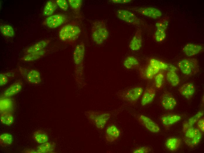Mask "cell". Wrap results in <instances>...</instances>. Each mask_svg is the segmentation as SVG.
Masks as SVG:
<instances>
[{"label": "cell", "instance_id": "44dd1931", "mask_svg": "<svg viewBox=\"0 0 204 153\" xmlns=\"http://www.w3.org/2000/svg\"><path fill=\"white\" fill-rule=\"evenodd\" d=\"M181 144L180 139L176 137H171L168 139L165 143V145L168 149L171 151L176 150Z\"/></svg>", "mask_w": 204, "mask_h": 153}, {"label": "cell", "instance_id": "4dcf8cb0", "mask_svg": "<svg viewBox=\"0 0 204 153\" xmlns=\"http://www.w3.org/2000/svg\"><path fill=\"white\" fill-rule=\"evenodd\" d=\"M1 33L4 36L8 37H13L15 35L13 29L9 25H2L0 27Z\"/></svg>", "mask_w": 204, "mask_h": 153}, {"label": "cell", "instance_id": "3957f363", "mask_svg": "<svg viewBox=\"0 0 204 153\" xmlns=\"http://www.w3.org/2000/svg\"><path fill=\"white\" fill-rule=\"evenodd\" d=\"M177 66L181 72L187 76L195 74L199 69L198 61L195 58L183 59L178 62Z\"/></svg>", "mask_w": 204, "mask_h": 153}, {"label": "cell", "instance_id": "d6986e66", "mask_svg": "<svg viewBox=\"0 0 204 153\" xmlns=\"http://www.w3.org/2000/svg\"><path fill=\"white\" fill-rule=\"evenodd\" d=\"M27 79L30 83L37 84L42 81L41 75L40 72L37 70L32 69L27 73Z\"/></svg>", "mask_w": 204, "mask_h": 153}, {"label": "cell", "instance_id": "9a60e30c", "mask_svg": "<svg viewBox=\"0 0 204 153\" xmlns=\"http://www.w3.org/2000/svg\"><path fill=\"white\" fill-rule=\"evenodd\" d=\"M180 93L188 99H191L193 95L195 90L193 83H187L182 85L178 89Z\"/></svg>", "mask_w": 204, "mask_h": 153}, {"label": "cell", "instance_id": "7bdbcfd3", "mask_svg": "<svg viewBox=\"0 0 204 153\" xmlns=\"http://www.w3.org/2000/svg\"><path fill=\"white\" fill-rule=\"evenodd\" d=\"M197 124L198 129L201 132L204 131V119L203 118L200 119L197 122Z\"/></svg>", "mask_w": 204, "mask_h": 153}, {"label": "cell", "instance_id": "f546056e", "mask_svg": "<svg viewBox=\"0 0 204 153\" xmlns=\"http://www.w3.org/2000/svg\"><path fill=\"white\" fill-rule=\"evenodd\" d=\"M13 141L12 136L8 133H4L0 135V142L2 147L8 146L11 144Z\"/></svg>", "mask_w": 204, "mask_h": 153}, {"label": "cell", "instance_id": "7a4b0ae2", "mask_svg": "<svg viewBox=\"0 0 204 153\" xmlns=\"http://www.w3.org/2000/svg\"><path fill=\"white\" fill-rule=\"evenodd\" d=\"M81 29L78 25L69 24L63 26L59 32V37L63 41L73 43L79 36Z\"/></svg>", "mask_w": 204, "mask_h": 153}, {"label": "cell", "instance_id": "2e32d148", "mask_svg": "<svg viewBox=\"0 0 204 153\" xmlns=\"http://www.w3.org/2000/svg\"><path fill=\"white\" fill-rule=\"evenodd\" d=\"M142 45V31L140 29H138L130 41L129 47L131 50L136 51L140 49Z\"/></svg>", "mask_w": 204, "mask_h": 153}, {"label": "cell", "instance_id": "52a82bcc", "mask_svg": "<svg viewBox=\"0 0 204 153\" xmlns=\"http://www.w3.org/2000/svg\"><path fill=\"white\" fill-rule=\"evenodd\" d=\"M89 118L99 129H102L104 127L110 118V114L106 112H91L89 113Z\"/></svg>", "mask_w": 204, "mask_h": 153}, {"label": "cell", "instance_id": "f1b7e54d", "mask_svg": "<svg viewBox=\"0 0 204 153\" xmlns=\"http://www.w3.org/2000/svg\"><path fill=\"white\" fill-rule=\"evenodd\" d=\"M168 64H169L154 58H152L150 60L149 63L150 65L159 71H167Z\"/></svg>", "mask_w": 204, "mask_h": 153}, {"label": "cell", "instance_id": "d590c367", "mask_svg": "<svg viewBox=\"0 0 204 153\" xmlns=\"http://www.w3.org/2000/svg\"><path fill=\"white\" fill-rule=\"evenodd\" d=\"M166 36V31L157 29L154 34V38L157 41L160 42L162 41L165 39Z\"/></svg>", "mask_w": 204, "mask_h": 153}, {"label": "cell", "instance_id": "e0dca14e", "mask_svg": "<svg viewBox=\"0 0 204 153\" xmlns=\"http://www.w3.org/2000/svg\"><path fill=\"white\" fill-rule=\"evenodd\" d=\"M156 94L155 89L152 87H147L144 92L141 100V104L144 106L152 102Z\"/></svg>", "mask_w": 204, "mask_h": 153}, {"label": "cell", "instance_id": "7402d4cb", "mask_svg": "<svg viewBox=\"0 0 204 153\" xmlns=\"http://www.w3.org/2000/svg\"><path fill=\"white\" fill-rule=\"evenodd\" d=\"M181 117L176 114L166 115L162 117L161 120L162 123L166 126L173 124L181 119Z\"/></svg>", "mask_w": 204, "mask_h": 153}, {"label": "cell", "instance_id": "4fadbf2b", "mask_svg": "<svg viewBox=\"0 0 204 153\" xmlns=\"http://www.w3.org/2000/svg\"><path fill=\"white\" fill-rule=\"evenodd\" d=\"M203 46L200 45L189 43L186 44L183 48L184 54L188 56L196 55L202 51Z\"/></svg>", "mask_w": 204, "mask_h": 153}, {"label": "cell", "instance_id": "8d00e7d4", "mask_svg": "<svg viewBox=\"0 0 204 153\" xmlns=\"http://www.w3.org/2000/svg\"><path fill=\"white\" fill-rule=\"evenodd\" d=\"M12 105L11 101L8 99H5L0 100L1 110L8 109L11 107Z\"/></svg>", "mask_w": 204, "mask_h": 153}, {"label": "cell", "instance_id": "ffe728a7", "mask_svg": "<svg viewBox=\"0 0 204 153\" xmlns=\"http://www.w3.org/2000/svg\"><path fill=\"white\" fill-rule=\"evenodd\" d=\"M50 42L48 40H43L39 41L28 48L26 51L27 54L40 51L46 47Z\"/></svg>", "mask_w": 204, "mask_h": 153}, {"label": "cell", "instance_id": "d4e9b609", "mask_svg": "<svg viewBox=\"0 0 204 153\" xmlns=\"http://www.w3.org/2000/svg\"><path fill=\"white\" fill-rule=\"evenodd\" d=\"M203 111H200L195 115L189 118L188 121L183 124V131L189 127H193L194 124L197 122L203 116Z\"/></svg>", "mask_w": 204, "mask_h": 153}, {"label": "cell", "instance_id": "836d02e7", "mask_svg": "<svg viewBox=\"0 0 204 153\" xmlns=\"http://www.w3.org/2000/svg\"><path fill=\"white\" fill-rule=\"evenodd\" d=\"M160 71L149 64L146 69L145 75L149 79H152Z\"/></svg>", "mask_w": 204, "mask_h": 153}, {"label": "cell", "instance_id": "6da1fadb", "mask_svg": "<svg viewBox=\"0 0 204 153\" xmlns=\"http://www.w3.org/2000/svg\"><path fill=\"white\" fill-rule=\"evenodd\" d=\"M109 33L105 22L98 20L94 22L91 29V37L96 44H102L107 39Z\"/></svg>", "mask_w": 204, "mask_h": 153}, {"label": "cell", "instance_id": "ba28073f", "mask_svg": "<svg viewBox=\"0 0 204 153\" xmlns=\"http://www.w3.org/2000/svg\"><path fill=\"white\" fill-rule=\"evenodd\" d=\"M131 9L139 14L154 19L159 18L162 15L160 10L152 7H134Z\"/></svg>", "mask_w": 204, "mask_h": 153}, {"label": "cell", "instance_id": "7c38bea8", "mask_svg": "<svg viewBox=\"0 0 204 153\" xmlns=\"http://www.w3.org/2000/svg\"><path fill=\"white\" fill-rule=\"evenodd\" d=\"M120 134V130L117 126L114 124L110 125L106 130V139L109 142H114L118 139Z\"/></svg>", "mask_w": 204, "mask_h": 153}, {"label": "cell", "instance_id": "ac0fdd59", "mask_svg": "<svg viewBox=\"0 0 204 153\" xmlns=\"http://www.w3.org/2000/svg\"><path fill=\"white\" fill-rule=\"evenodd\" d=\"M22 87V84L21 82H16L5 90L4 93V96L6 97H8L14 95L21 91Z\"/></svg>", "mask_w": 204, "mask_h": 153}, {"label": "cell", "instance_id": "ee69618b", "mask_svg": "<svg viewBox=\"0 0 204 153\" xmlns=\"http://www.w3.org/2000/svg\"><path fill=\"white\" fill-rule=\"evenodd\" d=\"M111 2L115 4H124L128 3L131 1V0H112L110 1Z\"/></svg>", "mask_w": 204, "mask_h": 153}, {"label": "cell", "instance_id": "30bf717a", "mask_svg": "<svg viewBox=\"0 0 204 153\" xmlns=\"http://www.w3.org/2000/svg\"><path fill=\"white\" fill-rule=\"evenodd\" d=\"M66 19L63 15L58 14L49 16L45 20L46 25L50 28H55L62 24Z\"/></svg>", "mask_w": 204, "mask_h": 153}, {"label": "cell", "instance_id": "60d3db41", "mask_svg": "<svg viewBox=\"0 0 204 153\" xmlns=\"http://www.w3.org/2000/svg\"><path fill=\"white\" fill-rule=\"evenodd\" d=\"M151 149L148 147H142L137 148L134 149L132 152L133 153H147L151 151Z\"/></svg>", "mask_w": 204, "mask_h": 153}, {"label": "cell", "instance_id": "5b68a950", "mask_svg": "<svg viewBox=\"0 0 204 153\" xmlns=\"http://www.w3.org/2000/svg\"><path fill=\"white\" fill-rule=\"evenodd\" d=\"M183 131L185 133L184 140L189 147H193L200 142L202 134L198 129L190 127Z\"/></svg>", "mask_w": 204, "mask_h": 153}, {"label": "cell", "instance_id": "ab89813d", "mask_svg": "<svg viewBox=\"0 0 204 153\" xmlns=\"http://www.w3.org/2000/svg\"><path fill=\"white\" fill-rule=\"evenodd\" d=\"M8 74L1 73L0 75V85L1 86H4L9 81V77L10 75H8Z\"/></svg>", "mask_w": 204, "mask_h": 153}, {"label": "cell", "instance_id": "277c9868", "mask_svg": "<svg viewBox=\"0 0 204 153\" xmlns=\"http://www.w3.org/2000/svg\"><path fill=\"white\" fill-rule=\"evenodd\" d=\"M143 91V89L141 87H134L120 92L118 96L124 101L132 104L137 101L142 94Z\"/></svg>", "mask_w": 204, "mask_h": 153}, {"label": "cell", "instance_id": "603a6c76", "mask_svg": "<svg viewBox=\"0 0 204 153\" xmlns=\"http://www.w3.org/2000/svg\"><path fill=\"white\" fill-rule=\"evenodd\" d=\"M139 64L138 59L135 57L130 56L127 57L123 62L124 67L126 69H132L137 66Z\"/></svg>", "mask_w": 204, "mask_h": 153}, {"label": "cell", "instance_id": "1f68e13d", "mask_svg": "<svg viewBox=\"0 0 204 153\" xmlns=\"http://www.w3.org/2000/svg\"><path fill=\"white\" fill-rule=\"evenodd\" d=\"M54 148L53 144L47 142L38 146L37 151L38 153H48L52 152Z\"/></svg>", "mask_w": 204, "mask_h": 153}, {"label": "cell", "instance_id": "b9f144b4", "mask_svg": "<svg viewBox=\"0 0 204 153\" xmlns=\"http://www.w3.org/2000/svg\"><path fill=\"white\" fill-rule=\"evenodd\" d=\"M56 2L57 6L62 10L65 11L68 9V6L66 0H57Z\"/></svg>", "mask_w": 204, "mask_h": 153}, {"label": "cell", "instance_id": "83f0119b", "mask_svg": "<svg viewBox=\"0 0 204 153\" xmlns=\"http://www.w3.org/2000/svg\"><path fill=\"white\" fill-rule=\"evenodd\" d=\"M33 136L35 141L39 144L47 142L48 141V137L46 133L42 131L38 130L33 133Z\"/></svg>", "mask_w": 204, "mask_h": 153}, {"label": "cell", "instance_id": "9c48e42d", "mask_svg": "<svg viewBox=\"0 0 204 153\" xmlns=\"http://www.w3.org/2000/svg\"><path fill=\"white\" fill-rule=\"evenodd\" d=\"M160 100L162 107L167 110L173 109L177 104L174 97L168 92L163 94L160 97Z\"/></svg>", "mask_w": 204, "mask_h": 153}, {"label": "cell", "instance_id": "d6a6232c", "mask_svg": "<svg viewBox=\"0 0 204 153\" xmlns=\"http://www.w3.org/2000/svg\"><path fill=\"white\" fill-rule=\"evenodd\" d=\"M0 121L4 124L10 125L12 124L14 121L13 116L11 114L4 112L1 114Z\"/></svg>", "mask_w": 204, "mask_h": 153}, {"label": "cell", "instance_id": "e575fe53", "mask_svg": "<svg viewBox=\"0 0 204 153\" xmlns=\"http://www.w3.org/2000/svg\"><path fill=\"white\" fill-rule=\"evenodd\" d=\"M169 23L168 18L165 17L157 21L155 24V26L157 29L166 31L168 27Z\"/></svg>", "mask_w": 204, "mask_h": 153}, {"label": "cell", "instance_id": "f35d334b", "mask_svg": "<svg viewBox=\"0 0 204 153\" xmlns=\"http://www.w3.org/2000/svg\"><path fill=\"white\" fill-rule=\"evenodd\" d=\"M68 1L71 7L74 10L79 9L82 3L81 0H69Z\"/></svg>", "mask_w": 204, "mask_h": 153}, {"label": "cell", "instance_id": "5bb4252c", "mask_svg": "<svg viewBox=\"0 0 204 153\" xmlns=\"http://www.w3.org/2000/svg\"><path fill=\"white\" fill-rule=\"evenodd\" d=\"M85 51V48L84 43H81L76 46L73 54V60L75 64L79 65L83 62Z\"/></svg>", "mask_w": 204, "mask_h": 153}, {"label": "cell", "instance_id": "484cf974", "mask_svg": "<svg viewBox=\"0 0 204 153\" xmlns=\"http://www.w3.org/2000/svg\"><path fill=\"white\" fill-rule=\"evenodd\" d=\"M57 7V5L56 2L52 1H47L43 10V15L46 16L51 15L54 12Z\"/></svg>", "mask_w": 204, "mask_h": 153}, {"label": "cell", "instance_id": "74e56055", "mask_svg": "<svg viewBox=\"0 0 204 153\" xmlns=\"http://www.w3.org/2000/svg\"><path fill=\"white\" fill-rule=\"evenodd\" d=\"M164 78L163 74L161 73H158L155 77V84L157 88H160L162 85Z\"/></svg>", "mask_w": 204, "mask_h": 153}, {"label": "cell", "instance_id": "4316f807", "mask_svg": "<svg viewBox=\"0 0 204 153\" xmlns=\"http://www.w3.org/2000/svg\"><path fill=\"white\" fill-rule=\"evenodd\" d=\"M166 79L168 82L172 86H177L180 83L179 76L175 71H168Z\"/></svg>", "mask_w": 204, "mask_h": 153}, {"label": "cell", "instance_id": "8992f818", "mask_svg": "<svg viewBox=\"0 0 204 153\" xmlns=\"http://www.w3.org/2000/svg\"><path fill=\"white\" fill-rule=\"evenodd\" d=\"M117 17L126 23L136 26L143 25L144 22L131 11L125 9H120L116 12Z\"/></svg>", "mask_w": 204, "mask_h": 153}, {"label": "cell", "instance_id": "8fae6325", "mask_svg": "<svg viewBox=\"0 0 204 153\" xmlns=\"http://www.w3.org/2000/svg\"><path fill=\"white\" fill-rule=\"evenodd\" d=\"M138 119L140 122L150 132L157 133L160 131V128L159 125L149 117L141 115Z\"/></svg>", "mask_w": 204, "mask_h": 153}, {"label": "cell", "instance_id": "cb8c5ba5", "mask_svg": "<svg viewBox=\"0 0 204 153\" xmlns=\"http://www.w3.org/2000/svg\"><path fill=\"white\" fill-rule=\"evenodd\" d=\"M45 51L43 49L40 51L27 54L23 56L22 59L25 61H30L37 60L44 55Z\"/></svg>", "mask_w": 204, "mask_h": 153}]
</instances>
